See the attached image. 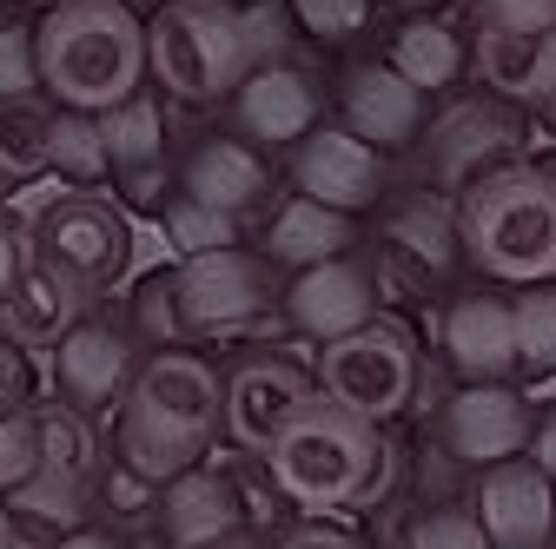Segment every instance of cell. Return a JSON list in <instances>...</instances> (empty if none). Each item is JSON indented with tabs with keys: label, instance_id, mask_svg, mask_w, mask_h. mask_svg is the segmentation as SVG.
I'll use <instances>...</instances> for the list:
<instances>
[{
	"label": "cell",
	"instance_id": "26",
	"mask_svg": "<svg viewBox=\"0 0 556 549\" xmlns=\"http://www.w3.org/2000/svg\"><path fill=\"white\" fill-rule=\"evenodd\" d=\"M87 318V298L66 292L60 279H47V271H21V285L0 298V337L21 352H47L60 345L66 331H74Z\"/></svg>",
	"mask_w": 556,
	"mask_h": 549
},
{
	"label": "cell",
	"instance_id": "10",
	"mask_svg": "<svg viewBox=\"0 0 556 549\" xmlns=\"http://www.w3.org/2000/svg\"><path fill=\"white\" fill-rule=\"evenodd\" d=\"M278 318H286L299 337H344L378 318V265L358 258V252H338V258H318L305 271H292L286 292H278Z\"/></svg>",
	"mask_w": 556,
	"mask_h": 549
},
{
	"label": "cell",
	"instance_id": "36",
	"mask_svg": "<svg viewBox=\"0 0 556 549\" xmlns=\"http://www.w3.org/2000/svg\"><path fill=\"white\" fill-rule=\"evenodd\" d=\"M93 503H106L113 523H139V516H153V510H160V484H153L147 470H132L126 457H106L100 484H93Z\"/></svg>",
	"mask_w": 556,
	"mask_h": 549
},
{
	"label": "cell",
	"instance_id": "9",
	"mask_svg": "<svg viewBox=\"0 0 556 549\" xmlns=\"http://www.w3.org/2000/svg\"><path fill=\"white\" fill-rule=\"evenodd\" d=\"M410 146H417V159H425V179L444 199H457L483 173H504V166L530 159V132H523L517 106L491 93V100H464V106L438 113Z\"/></svg>",
	"mask_w": 556,
	"mask_h": 549
},
{
	"label": "cell",
	"instance_id": "20",
	"mask_svg": "<svg viewBox=\"0 0 556 549\" xmlns=\"http://www.w3.org/2000/svg\"><path fill=\"white\" fill-rule=\"evenodd\" d=\"M166 549H205V542H226L245 529V490L232 484L226 470L213 463H192L179 476L160 484V510H153Z\"/></svg>",
	"mask_w": 556,
	"mask_h": 549
},
{
	"label": "cell",
	"instance_id": "33",
	"mask_svg": "<svg viewBox=\"0 0 556 549\" xmlns=\"http://www.w3.org/2000/svg\"><path fill=\"white\" fill-rule=\"evenodd\" d=\"M34 470H40V418L14 384H0V490H14Z\"/></svg>",
	"mask_w": 556,
	"mask_h": 549
},
{
	"label": "cell",
	"instance_id": "45",
	"mask_svg": "<svg viewBox=\"0 0 556 549\" xmlns=\"http://www.w3.org/2000/svg\"><path fill=\"white\" fill-rule=\"evenodd\" d=\"M21 345H8V337H0V384H14L21 391V358H14Z\"/></svg>",
	"mask_w": 556,
	"mask_h": 549
},
{
	"label": "cell",
	"instance_id": "41",
	"mask_svg": "<svg viewBox=\"0 0 556 549\" xmlns=\"http://www.w3.org/2000/svg\"><path fill=\"white\" fill-rule=\"evenodd\" d=\"M271 549H365V536H358V529H344V523H325V516L312 510L305 523H292Z\"/></svg>",
	"mask_w": 556,
	"mask_h": 549
},
{
	"label": "cell",
	"instance_id": "4",
	"mask_svg": "<svg viewBox=\"0 0 556 549\" xmlns=\"http://www.w3.org/2000/svg\"><path fill=\"white\" fill-rule=\"evenodd\" d=\"M457 239L483 279H556V166L517 159L457 192Z\"/></svg>",
	"mask_w": 556,
	"mask_h": 549
},
{
	"label": "cell",
	"instance_id": "24",
	"mask_svg": "<svg viewBox=\"0 0 556 549\" xmlns=\"http://www.w3.org/2000/svg\"><path fill=\"white\" fill-rule=\"evenodd\" d=\"M179 192H192L199 205H213L226 219H245L271 199V166H265V146H252L245 132L239 140H199L186 173H179Z\"/></svg>",
	"mask_w": 556,
	"mask_h": 549
},
{
	"label": "cell",
	"instance_id": "7",
	"mask_svg": "<svg viewBox=\"0 0 556 549\" xmlns=\"http://www.w3.org/2000/svg\"><path fill=\"white\" fill-rule=\"evenodd\" d=\"M318 391L344 410H358V418L371 424H391L397 410H410L417 397V352H410V337L397 324H358V331H344V337H325L318 345Z\"/></svg>",
	"mask_w": 556,
	"mask_h": 549
},
{
	"label": "cell",
	"instance_id": "39",
	"mask_svg": "<svg viewBox=\"0 0 556 549\" xmlns=\"http://www.w3.org/2000/svg\"><path fill=\"white\" fill-rule=\"evenodd\" d=\"M34 87H40V47H34V27H8V21H0V100L34 93Z\"/></svg>",
	"mask_w": 556,
	"mask_h": 549
},
{
	"label": "cell",
	"instance_id": "47",
	"mask_svg": "<svg viewBox=\"0 0 556 549\" xmlns=\"http://www.w3.org/2000/svg\"><path fill=\"white\" fill-rule=\"evenodd\" d=\"M0 549H14V536H8V510H0Z\"/></svg>",
	"mask_w": 556,
	"mask_h": 549
},
{
	"label": "cell",
	"instance_id": "44",
	"mask_svg": "<svg viewBox=\"0 0 556 549\" xmlns=\"http://www.w3.org/2000/svg\"><path fill=\"white\" fill-rule=\"evenodd\" d=\"M53 549H132L119 529H106V523H80V529H66Z\"/></svg>",
	"mask_w": 556,
	"mask_h": 549
},
{
	"label": "cell",
	"instance_id": "12",
	"mask_svg": "<svg viewBox=\"0 0 556 549\" xmlns=\"http://www.w3.org/2000/svg\"><path fill=\"white\" fill-rule=\"evenodd\" d=\"M391 186V166L378 146H365L352 126H312L292 146V192L338 205V213H371Z\"/></svg>",
	"mask_w": 556,
	"mask_h": 549
},
{
	"label": "cell",
	"instance_id": "19",
	"mask_svg": "<svg viewBox=\"0 0 556 549\" xmlns=\"http://www.w3.org/2000/svg\"><path fill=\"white\" fill-rule=\"evenodd\" d=\"M470 74L510 106H556V27H477Z\"/></svg>",
	"mask_w": 556,
	"mask_h": 549
},
{
	"label": "cell",
	"instance_id": "40",
	"mask_svg": "<svg viewBox=\"0 0 556 549\" xmlns=\"http://www.w3.org/2000/svg\"><path fill=\"white\" fill-rule=\"evenodd\" d=\"M477 27H556V0H470Z\"/></svg>",
	"mask_w": 556,
	"mask_h": 549
},
{
	"label": "cell",
	"instance_id": "28",
	"mask_svg": "<svg viewBox=\"0 0 556 549\" xmlns=\"http://www.w3.org/2000/svg\"><path fill=\"white\" fill-rule=\"evenodd\" d=\"M34 418H40V470L93 490L100 470H106V450H100V437L87 424V410H74L60 397V404H34Z\"/></svg>",
	"mask_w": 556,
	"mask_h": 549
},
{
	"label": "cell",
	"instance_id": "16",
	"mask_svg": "<svg viewBox=\"0 0 556 549\" xmlns=\"http://www.w3.org/2000/svg\"><path fill=\"white\" fill-rule=\"evenodd\" d=\"M438 345L457 384H517V318L497 292H457L438 318Z\"/></svg>",
	"mask_w": 556,
	"mask_h": 549
},
{
	"label": "cell",
	"instance_id": "30",
	"mask_svg": "<svg viewBox=\"0 0 556 549\" xmlns=\"http://www.w3.org/2000/svg\"><path fill=\"white\" fill-rule=\"evenodd\" d=\"M47 140H53V106L40 93L0 100V179L47 173Z\"/></svg>",
	"mask_w": 556,
	"mask_h": 549
},
{
	"label": "cell",
	"instance_id": "15",
	"mask_svg": "<svg viewBox=\"0 0 556 549\" xmlns=\"http://www.w3.org/2000/svg\"><path fill=\"white\" fill-rule=\"evenodd\" d=\"M132 371H139V337L126 324H106V318H80L53 345V384L87 418L93 410H119Z\"/></svg>",
	"mask_w": 556,
	"mask_h": 549
},
{
	"label": "cell",
	"instance_id": "51",
	"mask_svg": "<svg viewBox=\"0 0 556 549\" xmlns=\"http://www.w3.org/2000/svg\"><path fill=\"white\" fill-rule=\"evenodd\" d=\"M232 8H245V0H232Z\"/></svg>",
	"mask_w": 556,
	"mask_h": 549
},
{
	"label": "cell",
	"instance_id": "50",
	"mask_svg": "<svg viewBox=\"0 0 556 549\" xmlns=\"http://www.w3.org/2000/svg\"><path fill=\"white\" fill-rule=\"evenodd\" d=\"M34 8H60V0H34Z\"/></svg>",
	"mask_w": 556,
	"mask_h": 549
},
{
	"label": "cell",
	"instance_id": "22",
	"mask_svg": "<svg viewBox=\"0 0 556 549\" xmlns=\"http://www.w3.org/2000/svg\"><path fill=\"white\" fill-rule=\"evenodd\" d=\"M384 258L404 271L410 285H425V279H444V271L464 258V239H457V199L444 192H410L397 199L391 213H384Z\"/></svg>",
	"mask_w": 556,
	"mask_h": 549
},
{
	"label": "cell",
	"instance_id": "8",
	"mask_svg": "<svg viewBox=\"0 0 556 549\" xmlns=\"http://www.w3.org/2000/svg\"><path fill=\"white\" fill-rule=\"evenodd\" d=\"M179 285V324L186 337H239L252 324H265L278 311V285L271 265L245 245H219V252H199V258H179L173 271Z\"/></svg>",
	"mask_w": 556,
	"mask_h": 549
},
{
	"label": "cell",
	"instance_id": "3",
	"mask_svg": "<svg viewBox=\"0 0 556 549\" xmlns=\"http://www.w3.org/2000/svg\"><path fill=\"white\" fill-rule=\"evenodd\" d=\"M40 47V87L60 106L106 113L132 87H147V21L126 0H60L34 27Z\"/></svg>",
	"mask_w": 556,
	"mask_h": 549
},
{
	"label": "cell",
	"instance_id": "21",
	"mask_svg": "<svg viewBox=\"0 0 556 549\" xmlns=\"http://www.w3.org/2000/svg\"><path fill=\"white\" fill-rule=\"evenodd\" d=\"M100 132H106V166L119 173V186L139 199V205H160L166 199V113L147 87H132L126 100H113L100 113Z\"/></svg>",
	"mask_w": 556,
	"mask_h": 549
},
{
	"label": "cell",
	"instance_id": "23",
	"mask_svg": "<svg viewBox=\"0 0 556 549\" xmlns=\"http://www.w3.org/2000/svg\"><path fill=\"white\" fill-rule=\"evenodd\" d=\"M338 252H358V213H338V205H318L305 192H286L265 213L258 258L271 271H305V265L338 258Z\"/></svg>",
	"mask_w": 556,
	"mask_h": 549
},
{
	"label": "cell",
	"instance_id": "17",
	"mask_svg": "<svg viewBox=\"0 0 556 549\" xmlns=\"http://www.w3.org/2000/svg\"><path fill=\"white\" fill-rule=\"evenodd\" d=\"M425 87H410L391 60H358L352 74H344V87H338V113H344V126L358 132L365 146H378V153H404L417 132H425Z\"/></svg>",
	"mask_w": 556,
	"mask_h": 549
},
{
	"label": "cell",
	"instance_id": "32",
	"mask_svg": "<svg viewBox=\"0 0 556 549\" xmlns=\"http://www.w3.org/2000/svg\"><path fill=\"white\" fill-rule=\"evenodd\" d=\"M160 226H166V245L179 258H199V252H219V245H239V219L199 205L192 192H166L160 199Z\"/></svg>",
	"mask_w": 556,
	"mask_h": 549
},
{
	"label": "cell",
	"instance_id": "29",
	"mask_svg": "<svg viewBox=\"0 0 556 549\" xmlns=\"http://www.w3.org/2000/svg\"><path fill=\"white\" fill-rule=\"evenodd\" d=\"M510 318H517V378L556 384V279H530L510 298Z\"/></svg>",
	"mask_w": 556,
	"mask_h": 549
},
{
	"label": "cell",
	"instance_id": "52",
	"mask_svg": "<svg viewBox=\"0 0 556 549\" xmlns=\"http://www.w3.org/2000/svg\"><path fill=\"white\" fill-rule=\"evenodd\" d=\"M549 549H556V536H549Z\"/></svg>",
	"mask_w": 556,
	"mask_h": 549
},
{
	"label": "cell",
	"instance_id": "2",
	"mask_svg": "<svg viewBox=\"0 0 556 549\" xmlns=\"http://www.w3.org/2000/svg\"><path fill=\"white\" fill-rule=\"evenodd\" d=\"M265 470L305 510H352V503H371L384 490L391 444H384V424L312 391L265 444Z\"/></svg>",
	"mask_w": 556,
	"mask_h": 549
},
{
	"label": "cell",
	"instance_id": "34",
	"mask_svg": "<svg viewBox=\"0 0 556 549\" xmlns=\"http://www.w3.org/2000/svg\"><path fill=\"white\" fill-rule=\"evenodd\" d=\"M139 345H186V324H179V285L173 271H153V279H139L132 292V324H126Z\"/></svg>",
	"mask_w": 556,
	"mask_h": 549
},
{
	"label": "cell",
	"instance_id": "11",
	"mask_svg": "<svg viewBox=\"0 0 556 549\" xmlns=\"http://www.w3.org/2000/svg\"><path fill=\"white\" fill-rule=\"evenodd\" d=\"M530 437V397L517 384H457L438 410V450L464 470L523 457Z\"/></svg>",
	"mask_w": 556,
	"mask_h": 549
},
{
	"label": "cell",
	"instance_id": "42",
	"mask_svg": "<svg viewBox=\"0 0 556 549\" xmlns=\"http://www.w3.org/2000/svg\"><path fill=\"white\" fill-rule=\"evenodd\" d=\"M523 457L549 476V490H556V397L530 410V437H523Z\"/></svg>",
	"mask_w": 556,
	"mask_h": 549
},
{
	"label": "cell",
	"instance_id": "48",
	"mask_svg": "<svg viewBox=\"0 0 556 549\" xmlns=\"http://www.w3.org/2000/svg\"><path fill=\"white\" fill-rule=\"evenodd\" d=\"M126 8H132V14H139V8H166V0H126Z\"/></svg>",
	"mask_w": 556,
	"mask_h": 549
},
{
	"label": "cell",
	"instance_id": "35",
	"mask_svg": "<svg viewBox=\"0 0 556 549\" xmlns=\"http://www.w3.org/2000/svg\"><path fill=\"white\" fill-rule=\"evenodd\" d=\"M404 549H491L470 503H431L404 523Z\"/></svg>",
	"mask_w": 556,
	"mask_h": 549
},
{
	"label": "cell",
	"instance_id": "25",
	"mask_svg": "<svg viewBox=\"0 0 556 549\" xmlns=\"http://www.w3.org/2000/svg\"><path fill=\"white\" fill-rule=\"evenodd\" d=\"M0 510H8L14 549H53L66 529H80L93 516V490L66 484V476H53V470H34L14 490H0Z\"/></svg>",
	"mask_w": 556,
	"mask_h": 549
},
{
	"label": "cell",
	"instance_id": "43",
	"mask_svg": "<svg viewBox=\"0 0 556 549\" xmlns=\"http://www.w3.org/2000/svg\"><path fill=\"white\" fill-rule=\"evenodd\" d=\"M21 271H27V245H21V226L0 213V298H8L21 285Z\"/></svg>",
	"mask_w": 556,
	"mask_h": 549
},
{
	"label": "cell",
	"instance_id": "18",
	"mask_svg": "<svg viewBox=\"0 0 556 549\" xmlns=\"http://www.w3.org/2000/svg\"><path fill=\"white\" fill-rule=\"evenodd\" d=\"M318 80L292 60H265L232 87V119L252 146H299L318 126Z\"/></svg>",
	"mask_w": 556,
	"mask_h": 549
},
{
	"label": "cell",
	"instance_id": "31",
	"mask_svg": "<svg viewBox=\"0 0 556 549\" xmlns=\"http://www.w3.org/2000/svg\"><path fill=\"white\" fill-rule=\"evenodd\" d=\"M47 173L66 179V186H93V179H106V132H100V113H80V106H60V113H53Z\"/></svg>",
	"mask_w": 556,
	"mask_h": 549
},
{
	"label": "cell",
	"instance_id": "6",
	"mask_svg": "<svg viewBox=\"0 0 556 549\" xmlns=\"http://www.w3.org/2000/svg\"><path fill=\"white\" fill-rule=\"evenodd\" d=\"M147 74L173 100H226L252 74L239 8L232 0H166L147 21Z\"/></svg>",
	"mask_w": 556,
	"mask_h": 549
},
{
	"label": "cell",
	"instance_id": "14",
	"mask_svg": "<svg viewBox=\"0 0 556 549\" xmlns=\"http://www.w3.org/2000/svg\"><path fill=\"white\" fill-rule=\"evenodd\" d=\"M219 384H226V437L245 457H265V444L278 437V424H286L292 410L318 391V378L299 358H286V352H258V358H245Z\"/></svg>",
	"mask_w": 556,
	"mask_h": 549
},
{
	"label": "cell",
	"instance_id": "38",
	"mask_svg": "<svg viewBox=\"0 0 556 549\" xmlns=\"http://www.w3.org/2000/svg\"><path fill=\"white\" fill-rule=\"evenodd\" d=\"M292 8H278V0H245L239 8V21H245V47H252V66H265V60H286V47H292V21H286Z\"/></svg>",
	"mask_w": 556,
	"mask_h": 549
},
{
	"label": "cell",
	"instance_id": "27",
	"mask_svg": "<svg viewBox=\"0 0 556 549\" xmlns=\"http://www.w3.org/2000/svg\"><path fill=\"white\" fill-rule=\"evenodd\" d=\"M397 74L410 87H425V93H444L470 74V40L451 27V21H431V14H417L391 34V53H384Z\"/></svg>",
	"mask_w": 556,
	"mask_h": 549
},
{
	"label": "cell",
	"instance_id": "37",
	"mask_svg": "<svg viewBox=\"0 0 556 549\" xmlns=\"http://www.w3.org/2000/svg\"><path fill=\"white\" fill-rule=\"evenodd\" d=\"M286 8H292V21H299L312 40H325V47L358 40L365 21H371V0H286Z\"/></svg>",
	"mask_w": 556,
	"mask_h": 549
},
{
	"label": "cell",
	"instance_id": "49",
	"mask_svg": "<svg viewBox=\"0 0 556 549\" xmlns=\"http://www.w3.org/2000/svg\"><path fill=\"white\" fill-rule=\"evenodd\" d=\"M391 8H417V0H391Z\"/></svg>",
	"mask_w": 556,
	"mask_h": 549
},
{
	"label": "cell",
	"instance_id": "46",
	"mask_svg": "<svg viewBox=\"0 0 556 549\" xmlns=\"http://www.w3.org/2000/svg\"><path fill=\"white\" fill-rule=\"evenodd\" d=\"M205 549H271V542H265V536H245V529H239V536H226V542H205Z\"/></svg>",
	"mask_w": 556,
	"mask_h": 549
},
{
	"label": "cell",
	"instance_id": "13",
	"mask_svg": "<svg viewBox=\"0 0 556 549\" xmlns=\"http://www.w3.org/2000/svg\"><path fill=\"white\" fill-rule=\"evenodd\" d=\"M464 503L477 510L491 549H549V536H556V490L530 457L483 463Z\"/></svg>",
	"mask_w": 556,
	"mask_h": 549
},
{
	"label": "cell",
	"instance_id": "1",
	"mask_svg": "<svg viewBox=\"0 0 556 549\" xmlns=\"http://www.w3.org/2000/svg\"><path fill=\"white\" fill-rule=\"evenodd\" d=\"M226 437V384L186 345H160L153 358H139L126 397H119V424H113V457L132 470H147L153 484L205 463Z\"/></svg>",
	"mask_w": 556,
	"mask_h": 549
},
{
	"label": "cell",
	"instance_id": "5",
	"mask_svg": "<svg viewBox=\"0 0 556 549\" xmlns=\"http://www.w3.org/2000/svg\"><path fill=\"white\" fill-rule=\"evenodd\" d=\"M21 245H27V271H47V279L80 292L87 305L106 298L132 271L126 213L106 192H87V186H66V192L40 199L27 213V226H21Z\"/></svg>",
	"mask_w": 556,
	"mask_h": 549
}]
</instances>
